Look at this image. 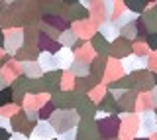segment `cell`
I'll return each mask as SVG.
<instances>
[{
	"label": "cell",
	"mask_w": 157,
	"mask_h": 140,
	"mask_svg": "<svg viewBox=\"0 0 157 140\" xmlns=\"http://www.w3.org/2000/svg\"><path fill=\"white\" fill-rule=\"evenodd\" d=\"M41 65H47V69H53L55 67V59L47 57V56H41Z\"/></svg>",
	"instance_id": "cell-3"
},
{
	"label": "cell",
	"mask_w": 157,
	"mask_h": 140,
	"mask_svg": "<svg viewBox=\"0 0 157 140\" xmlns=\"http://www.w3.org/2000/svg\"><path fill=\"white\" fill-rule=\"evenodd\" d=\"M149 42H151V46H153V47H157V38H151Z\"/></svg>",
	"instance_id": "cell-5"
},
{
	"label": "cell",
	"mask_w": 157,
	"mask_h": 140,
	"mask_svg": "<svg viewBox=\"0 0 157 140\" xmlns=\"http://www.w3.org/2000/svg\"><path fill=\"white\" fill-rule=\"evenodd\" d=\"M8 138V132L6 130H2V128H0V140H6Z\"/></svg>",
	"instance_id": "cell-4"
},
{
	"label": "cell",
	"mask_w": 157,
	"mask_h": 140,
	"mask_svg": "<svg viewBox=\"0 0 157 140\" xmlns=\"http://www.w3.org/2000/svg\"><path fill=\"white\" fill-rule=\"evenodd\" d=\"M0 43H2V32H0Z\"/></svg>",
	"instance_id": "cell-8"
},
{
	"label": "cell",
	"mask_w": 157,
	"mask_h": 140,
	"mask_svg": "<svg viewBox=\"0 0 157 140\" xmlns=\"http://www.w3.org/2000/svg\"><path fill=\"white\" fill-rule=\"evenodd\" d=\"M10 99H12V89L4 87L2 91H0V107H2V105H8Z\"/></svg>",
	"instance_id": "cell-1"
},
{
	"label": "cell",
	"mask_w": 157,
	"mask_h": 140,
	"mask_svg": "<svg viewBox=\"0 0 157 140\" xmlns=\"http://www.w3.org/2000/svg\"><path fill=\"white\" fill-rule=\"evenodd\" d=\"M37 67H39L37 63H26V65H24V69H26L28 75H39V69Z\"/></svg>",
	"instance_id": "cell-2"
},
{
	"label": "cell",
	"mask_w": 157,
	"mask_h": 140,
	"mask_svg": "<svg viewBox=\"0 0 157 140\" xmlns=\"http://www.w3.org/2000/svg\"><path fill=\"white\" fill-rule=\"evenodd\" d=\"M14 140H24V138H22V136H16V138H14Z\"/></svg>",
	"instance_id": "cell-7"
},
{
	"label": "cell",
	"mask_w": 157,
	"mask_h": 140,
	"mask_svg": "<svg viewBox=\"0 0 157 140\" xmlns=\"http://www.w3.org/2000/svg\"><path fill=\"white\" fill-rule=\"evenodd\" d=\"M0 87H4V79H2V75H0Z\"/></svg>",
	"instance_id": "cell-6"
}]
</instances>
